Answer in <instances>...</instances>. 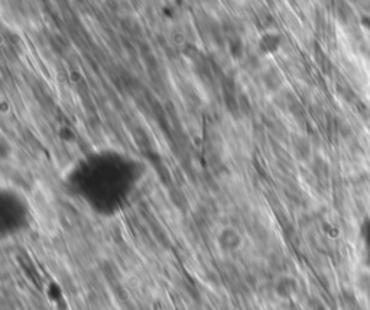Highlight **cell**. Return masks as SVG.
<instances>
[{"label":"cell","instance_id":"6da1fadb","mask_svg":"<svg viewBox=\"0 0 370 310\" xmlns=\"http://www.w3.org/2000/svg\"><path fill=\"white\" fill-rule=\"evenodd\" d=\"M136 183L128 163H113L104 160H92L78 171L75 184L81 198L86 199L100 212L116 210L129 196Z\"/></svg>","mask_w":370,"mask_h":310},{"label":"cell","instance_id":"7a4b0ae2","mask_svg":"<svg viewBox=\"0 0 370 310\" xmlns=\"http://www.w3.org/2000/svg\"><path fill=\"white\" fill-rule=\"evenodd\" d=\"M12 209H9L8 205L4 203L2 209V229L5 235H15L21 232L26 222H28V208L22 198L16 193H6L4 191V198Z\"/></svg>","mask_w":370,"mask_h":310}]
</instances>
